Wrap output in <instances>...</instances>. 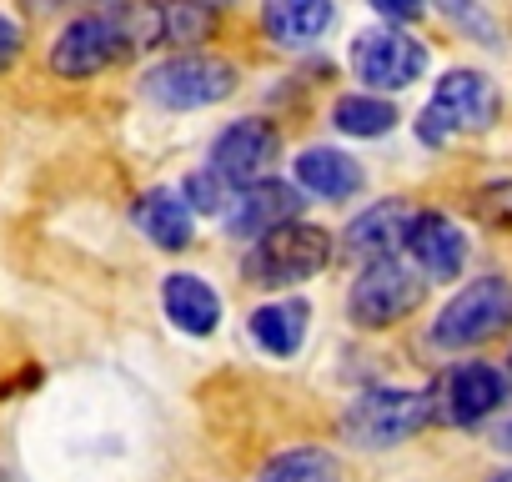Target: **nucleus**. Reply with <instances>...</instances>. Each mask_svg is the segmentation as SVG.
Here are the masks:
<instances>
[{"mask_svg":"<svg viewBox=\"0 0 512 482\" xmlns=\"http://www.w3.org/2000/svg\"><path fill=\"white\" fill-rule=\"evenodd\" d=\"M327 262H332V236L312 221H287L251 241V252L241 257V277L262 292H282V287L312 282Z\"/></svg>","mask_w":512,"mask_h":482,"instance_id":"nucleus-1","label":"nucleus"},{"mask_svg":"<svg viewBox=\"0 0 512 482\" xmlns=\"http://www.w3.org/2000/svg\"><path fill=\"white\" fill-rule=\"evenodd\" d=\"M236 66L221 61V56H206V51H186V56H171V61H156L146 76H141V91L146 101L166 106V111H201V106H216L236 91Z\"/></svg>","mask_w":512,"mask_h":482,"instance_id":"nucleus-2","label":"nucleus"},{"mask_svg":"<svg viewBox=\"0 0 512 482\" xmlns=\"http://www.w3.org/2000/svg\"><path fill=\"white\" fill-rule=\"evenodd\" d=\"M437 412L432 392H407V387H372L342 412V432L357 447H397L412 432H422Z\"/></svg>","mask_w":512,"mask_h":482,"instance_id":"nucleus-3","label":"nucleus"},{"mask_svg":"<svg viewBox=\"0 0 512 482\" xmlns=\"http://www.w3.org/2000/svg\"><path fill=\"white\" fill-rule=\"evenodd\" d=\"M512 327V282L502 277H477L467 282L432 322V342L457 352V347H482L497 332Z\"/></svg>","mask_w":512,"mask_h":482,"instance_id":"nucleus-4","label":"nucleus"},{"mask_svg":"<svg viewBox=\"0 0 512 482\" xmlns=\"http://www.w3.org/2000/svg\"><path fill=\"white\" fill-rule=\"evenodd\" d=\"M497 121V86L482 71H447L427 101V111L417 116V136L422 146H442L457 131H487Z\"/></svg>","mask_w":512,"mask_h":482,"instance_id":"nucleus-5","label":"nucleus"},{"mask_svg":"<svg viewBox=\"0 0 512 482\" xmlns=\"http://www.w3.org/2000/svg\"><path fill=\"white\" fill-rule=\"evenodd\" d=\"M417 307H422V277L407 262H397V257L367 262L362 277L347 292V317L362 332H382V327L412 317Z\"/></svg>","mask_w":512,"mask_h":482,"instance_id":"nucleus-6","label":"nucleus"},{"mask_svg":"<svg viewBox=\"0 0 512 482\" xmlns=\"http://www.w3.org/2000/svg\"><path fill=\"white\" fill-rule=\"evenodd\" d=\"M126 56H131V41L121 36V26H116L106 11H96V16H76V21L56 36V46H51V71H56L61 81H86V76H101V71L121 66Z\"/></svg>","mask_w":512,"mask_h":482,"instance_id":"nucleus-7","label":"nucleus"},{"mask_svg":"<svg viewBox=\"0 0 512 482\" xmlns=\"http://www.w3.org/2000/svg\"><path fill=\"white\" fill-rule=\"evenodd\" d=\"M352 71L372 91H407L427 71V51L397 26H372L352 41Z\"/></svg>","mask_w":512,"mask_h":482,"instance_id":"nucleus-8","label":"nucleus"},{"mask_svg":"<svg viewBox=\"0 0 512 482\" xmlns=\"http://www.w3.org/2000/svg\"><path fill=\"white\" fill-rule=\"evenodd\" d=\"M277 156H282V131L267 116H246V121L226 126L211 141V166L206 171L221 176L226 186H256V181H267Z\"/></svg>","mask_w":512,"mask_h":482,"instance_id":"nucleus-9","label":"nucleus"},{"mask_svg":"<svg viewBox=\"0 0 512 482\" xmlns=\"http://www.w3.org/2000/svg\"><path fill=\"white\" fill-rule=\"evenodd\" d=\"M226 231L236 241H256V236H267L287 221L302 216V191L287 186V181H256V186H241L236 196H226Z\"/></svg>","mask_w":512,"mask_h":482,"instance_id":"nucleus-10","label":"nucleus"},{"mask_svg":"<svg viewBox=\"0 0 512 482\" xmlns=\"http://www.w3.org/2000/svg\"><path fill=\"white\" fill-rule=\"evenodd\" d=\"M442 402V417L457 427H472L482 417H492L507 402V377L492 362H462L442 377V392H432Z\"/></svg>","mask_w":512,"mask_h":482,"instance_id":"nucleus-11","label":"nucleus"},{"mask_svg":"<svg viewBox=\"0 0 512 482\" xmlns=\"http://www.w3.org/2000/svg\"><path fill=\"white\" fill-rule=\"evenodd\" d=\"M407 257L417 262V272L427 282H452L467 262V241L457 231V221H447L442 211H412V226H407Z\"/></svg>","mask_w":512,"mask_h":482,"instance_id":"nucleus-12","label":"nucleus"},{"mask_svg":"<svg viewBox=\"0 0 512 482\" xmlns=\"http://www.w3.org/2000/svg\"><path fill=\"white\" fill-rule=\"evenodd\" d=\"M407 226H412V206L387 196V201L352 216V226L342 231V247H347V257L382 262V257H397V247L407 241Z\"/></svg>","mask_w":512,"mask_h":482,"instance_id":"nucleus-13","label":"nucleus"},{"mask_svg":"<svg viewBox=\"0 0 512 482\" xmlns=\"http://www.w3.org/2000/svg\"><path fill=\"white\" fill-rule=\"evenodd\" d=\"M161 307H166V322L186 337H211L221 322V297L196 272H171L161 282Z\"/></svg>","mask_w":512,"mask_h":482,"instance_id":"nucleus-14","label":"nucleus"},{"mask_svg":"<svg viewBox=\"0 0 512 482\" xmlns=\"http://www.w3.org/2000/svg\"><path fill=\"white\" fill-rule=\"evenodd\" d=\"M292 171H297V191H307V196H322V201H347V196H357L362 191V166L347 156V151H337V146H307L297 161H292Z\"/></svg>","mask_w":512,"mask_h":482,"instance_id":"nucleus-15","label":"nucleus"},{"mask_svg":"<svg viewBox=\"0 0 512 482\" xmlns=\"http://www.w3.org/2000/svg\"><path fill=\"white\" fill-rule=\"evenodd\" d=\"M332 21H337V0H262V26L287 51L322 41Z\"/></svg>","mask_w":512,"mask_h":482,"instance_id":"nucleus-16","label":"nucleus"},{"mask_svg":"<svg viewBox=\"0 0 512 482\" xmlns=\"http://www.w3.org/2000/svg\"><path fill=\"white\" fill-rule=\"evenodd\" d=\"M307 302L302 297H277L267 307H256L251 312V342L262 347L267 357H297L302 342H307Z\"/></svg>","mask_w":512,"mask_h":482,"instance_id":"nucleus-17","label":"nucleus"},{"mask_svg":"<svg viewBox=\"0 0 512 482\" xmlns=\"http://www.w3.org/2000/svg\"><path fill=\"white\" fill-rule=\"evenodd\" d=\"M136 226H141L146 241H156L161 252H186L191 247V211L166 186H156V191H146L136 201Z\"/></svg>","mask_w":512,"mask_h":482,"instance_id":"nucleus-18","label":"nucleus"},{"mask_svg":"<svg viewBox=\"0 0 512 482\" xmlns=\"http://www.w3.org/2000/svg\"><path fill=\"white\" fill-rule=\"evenodd\" d=\"M221 26L216 0H166L161 6V46H186L196 51L201 41H211Z\"/></svg>","mask_w":512,"mask_h":482,"instance_id":"nucleus-19","label":"nucleus"},{"mask_svg":"<svg viewBox=\"0 0 512 482\" xmlns=\"http://www.w3.org/2000/svg\"><path fill=\"white\" fill-rule=\"evenodd\" d=\"M332 126L342 131V136H357V141H377V136H387L392 126H397V106L392 101H382V96H337V106H332Z\"/></svg>","mask_w":512,"mask_h":482,"instance_id":"nucleus-20","label":"nucleus"},{"mask_svg":"<svg viewBox=\"0 0 512 482\" xmlns=\"http://www.w3.org/2000/svg\"><path fill=\"white\" fill-rule=\"evenodd\" d=\"M262 482H342V467L322 447H292L262 467Z\"/></svg>","mask_w":512,"mask_h":482,"instance_id":"nucleus-21","label":"nucleus"},{"mask_svg":"<svg viewBox=\"0 0 512 482\" xmlns=\"http://www.w3.org/2000/svg\"><path fill=\"white\" fill-rule=\"evenodd\" d=\"M437 6L447 11V21H457L472 41H482V46H502V31H497V21L477 6V0H437Z\"/></svg>","mask_w":512,"mask_h":482,"instance_id":"nucleus-22","label":"nucleus"},{"mask_svg":"<svg viewBox=\"0 0 512 482\" xmlns=\"http://www.w3.org/2000/svg\"><path fill=\"white\" fill-rule=\"evenodd\" d=\"M181 201H186V211H221L226 206V181L211 176V171H191L186 186H181Z\"/></svg>","mask_w":512,"mask_h":482,"instance_id":"nucleus-23","label":"nucleus"},{"mask_svg":"<svg viewBox=\"0 0 512 482\" xmlns=\"http://www.w3.org/2000/svg\"><path fill=\"white\" fill-rule=\"evenodd\" d=\"M482 216L487 221H512V181L507 186H492V191H482Z\"/></svg>","mask_w":512,"mask_h":482,"instance_id":"nucleus-24","label":"nucleus"},{"mask_svg":"<svg viewBox=\"0 0 512 482\" xmlns=\"http://www.w3.org/2000/svg\"><path fill=\"white\" fill-rule=\"evenodd\" d=\"M367 6H372L377 16H387L392 26H402V21H417V16H422V0H367Z\"/></svg>","mask_w":512,"mask_h":482,"instance_id":"nucleus-25","label":"nucleus"},{"mask_svg":"<svg viewBox=\"0 0 512 482\" xmlns=\"http://www.w3.org/2000/svg\"><path fill=\"white\" fill-rule=\"evenodd\" d=\"M21 56V26L11 16H0V71H11Z\"/></svg>","mask_w":512,"mask_h":482,"instance_id":"nucleus-26","label":"nucleus"},{"mask_svg":"<svg viewBox=\"0 0 512 482\" xmlns=\"http://www.w3.org/2000/svg\"><path fill=\"white\" fill-rule=\"evenodd\" d=\"M492 442H497V447H502V452H512V422H502V427H497V437H492Z\"/></svg>","mask_w":512,"mask_h":482,"instance_id":"nucleus-27","label":"nucleus"},{"mask_svg":"<svg viewBox=\"0 0 512 482\" xmlns=\"http://www.w3.org/2000/svg\"><path fill=\"white\" fill-rule=\"evenodd\" d=\"M492 482H512V472H502V477H492Z\"/></svg>","mask_w":512,"mask_h":482,"instance_id":"nucleus-28","label":"nucleus"},{"mask_svg":"<svg viewBox=\"0 0 512 482\" xmlns=\"http://www.w3.org/2000/svg\"><path fill=\"white\" fill-rule=\"evenodd\" d=\"M41 6H56V0H41Z\"/></svg>","mask_w":512,"mask_h":482,"instance_id":"nucleus-29","label":"nucleus"},{"mask_svg":"<svg viewBox=\"0 0 512 482\" xmlns=\"http://www.w3.org/2000/svg\"><path fill=\"white\" fill-rule=\"evenodd\" d=\"M507 362H512V357H507Z\"/></svg>","mask_w":512,"mask_h":482,"instance_id":"nucleus-30","label":"nucleus"}]
</instances>
